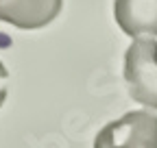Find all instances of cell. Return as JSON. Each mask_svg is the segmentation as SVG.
I'll use <instances>...</instances> for the list:
<instances>
[{
  "label": "cell",
  "mask_w": 157,
  "mask_h": 148,
  "mask_svg": "<svg viewBox=\"0 0 157 148\" xmlns=\"http://www.w3.org/2000/svg\"><path fill=\"white\" fill-rule=\"evenodd\" d=\"M124 81L129 96L148 109H157V42L135 39L124 52Z\"/></svg>",
  "instance_id": "1"
},
{
  "label": "cell",
  "mask_w": 157,
  "mask_h": 148,
  "mask_svg": "<svg viewBox=\"0 0 157 148\" xmlns=\"http://www.w3.org/2000/svg\"><path fill=\"white\" fill-rule=\"evenodd\" d=\"M94 148H157V116L129 111L98 131Z\"/></svg>",
  "instance_id": "2"
},
{
  "label": "cell",
  "mask_w": 157,
  "mask_h": 148,
  "mask_svg": "<svg viewBox=\"0 0 157 148\" xmlns=\"http://www.w3.org/2000/svg\"><path fill=\"white\" fill-rule=\"evenodd\" d=\"M63 0H0V22L33 31L50 24L59 15Z\"/></svg>",
  "instance_id": "3"
},
{
  "label": "cell",
  "mask_w": 157,
  "mask_h": 148,
  "mask_svg": "<svg viewBox=\"0 0 157 148\" xmlns=\"http://www.w3.org/2000/svg\"><path fill=\"white\" fill-rule=\"evenodd\" d=\"M113 17L129 37H157V0H113Z\"/></svg>",
  "instance_id": "4"
},
{
  "label": "cell",
  "mask_w": 157,
  "mask_h": 148,
  "mask_svg": "<svg viewBox=\"0 0 157 148\" xmlns=\"http://www.w3.org/2000/svg\"><path fill=\"white\" fill-rule=\"evenodd\" d=\"M7 85H9V72L2 65V61H0V105H2L5 98H7Z\"/></svg>",
  "instance_id": "5"
}]
</instances>
